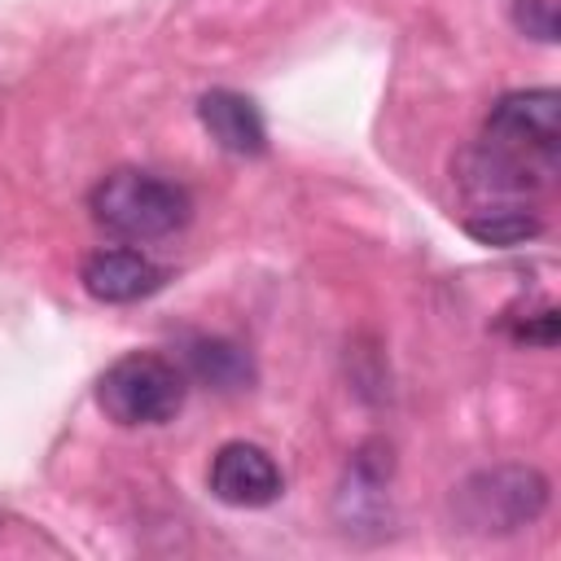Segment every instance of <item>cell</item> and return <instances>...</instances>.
Here are the masks:
<instances>
[{
  "mask_svg": "<svg viewBox=\"0 0 561 561\" xmlns=\"http://www.w3.org/2000/svg\"><path fill=\"white\" fill-rule=\"evenodd\" d=\"M88 210L105 232L123 241H158L188 224L193 197L175 180L118 167L105 180H96V188L88 193Z\"/></svg>",
  "mask_w": 561,
  "mask_h": 561,
  "instance_id": "1",
  "label": "cell"
},
{
  "mask_svg": "<svg viewBox=\"0 0 561 561\" xmlns=\"http://www.w3.org/2000/svg\"><path fill=\"white\" fill-rule=\"evenodd\" d=\"M543 508H548V478L535 465L478 469L451 491V513L460 530L473 535H517L535 526Z\"/></svg>",
  "mask_w": 561,
  "mask_h": 561,
  "instance_id": "2",
  "label": "cell"
},
{
  "mask_svg": "<svg viewBox=\"0 0 561 561\" xmlns=\"http://www.w3.org/2000/svg\"><path fill=\"white\" fill-rule=\"evenodd\" d=\"M188 377L158 351H131L96 377V403L114 425H167L184 408Z\"/></svg>",
  "mask_w": 561,
  "mask_h": 561,
  "instance_id": "3",
  "label": "cell"
},
{
  "mask_svg": "<svg viewBox=\"0 0 561 561\" xmlns=\"http://www.w3.org/2000/svg\"><path fill=\"white\" fill-rule=\"evenodd\" d=\"M482 145L504 149L539 171H557V149H561V96L557 88H517L504 92L491 114Z\"/></svg>",
  "mask_w": 561,
  "mask_h": 561,
  "instance_id": "4",
  "label": "cell"
},
{
  "mask_svg": "<svg viewBox=\"0 0 561 561\" xmlns=\"http://www.w3.org/2000/svg\"><path fill=\"white\" fill-rule=\"evenodd\" d=\"M206 482H210V495L232 508H263V504L280 500V491H285V478H280V465L272 460V451L259 443H245V438H232L210 456Z\"/></svg>",
  "mask_w": 561,
  "mask_h": 561,
  "instance_id": "5",
  "label": "cell"
},
{
  "mask_svg": "<svg viewBox=\"0 0 561 561\" xmlns=\"http://www.w3.org/2000/svg\"><path fill=\"white\" fill-rule=\"evenodd\" d=\"M83 289L96 298V302H140L149 294H158L167 285V267H158L149 254L140 250H127V245H114V250H96L83 259V272H79Z\"/></svg>",
  "mask_w": 561,
  "mask_h": 561,
  "instance_id": "6",
  "label": "cell"
},
{
  "mask_svg": "<svg viewBox=\"0 0 561 561\" xmlns=\"http://www.w3.org/2000/svg\"><path fill=\"white\" fill-rule=\"evenodd\" d=\"M197 118L202 127L210 131V140L224 149V153H237V158H259L267 149V123L259 114V105L232 88H210L202 92L197 101Z\"/></svg>",
  "mask_w": 561,
  "mask_h": 561,
  "instance_id": "7",
  "label": "cell"
},
{
  "mask_svg": "<svg viewBox=\"0 0 561 561\" xmlns=\"http://www.w3.org/2000/svg\"><path fill=\"white\" fill-rule=\"evenodd\" d=\"M184 377H193L210 390L237 394V390L254 386V359L245 355V346H237L228 337H193L184 346Z\"/></svg>",
  "mask_w": 561,
  "mask_h": 561,
  "instance_id": "8",
  "label": "cell"
},
{
  "mask_svg": "<svg viewBox=\"0 0 561 561\" xmlns=\"http://www.w3.org/2000/svg\"><path fill=\"white\" fill-rule=\"evenodd\" d=\"M465 232L478 241V245H491V250H508V245H526L530 237L543 232L539 215L526 210V206H486L478 215L465 219Z\"/></svg>",
  "mask_w": 561,
  "mask_h": 561,
  "instance_id": "9",
  "label": "cell"
},
{
  "mask_svg": "<svg viewBox=\"0 0 561 561\" xmlns=\"http://www.w3.org/2000/svg\"><path fill=\"white\" fill-rule=\"evenodd\" d=\"M513 26L539 44L557 39V9L552 0H513Z\"/></svg>",
  "mask_w": 561,
  "mask_h": 561,
  "instance_id": "10",
  "label": "cell"
}]
</instances>
